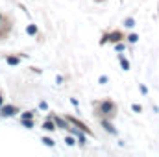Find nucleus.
Returning <instances> with one entry per match:
<instances>
[{
  "label": "nucleus",
  "mask_w": 159,
  "mask_h": 157,
  "mask_svg": "<svg viewBox=\"0 0 159 157\" xmlns=\"http://www.w3.org/2000/svg\"><path fill=\"white\" fill-rule=\"evenodd\" d=\"M120 65H122V69H124V70H128V69H129V63H128L122 56H120Z\"/></svg>",
  "instance_id": "obj_9"
},
{
  "label": "nucleus",
  "mask_w": 159,
  "mask_h": 157,
  "mask_svg": "<svg viewBox=\"0 0 159 157\" xmlns=\"http://www.w3.org/2000/svg\"><path fill=\"white\" fill-rule=\"evenodd\" d=\"M102 126H104V128H106L107 131H111V133H115V129H113V126H111L109 122H106V120H104V122H102Z\"/></svg>",
  "instance_id": "obj_10"
},
{
  "label": "nucleus",
  "mask_w": 159,
  "mask_h": 157,
  "mask_svg": "<svg viewBox=\"0 0 159 157\" xmlns=\"http://www.w3.org/2000/svg\"><path fill=\"white\" fill-rule=\"evenodd\" d=\"M32 117H34V113H32V111H26V113H24L20 118H32Z\"/></svg>",
  "instance_id": "obj_16"
},
{
  "label": "nucleus",
  "mask_w": 159,
  "mask_h": 157,
  "mask_svg": "<svg viewBox=\"0 0 159 157\" xmlns=\"http://www.w3.org/2000/svg\"><path fill=\"white\" fill-rule=\"evenodd\" d=\"M124 39V35L120 34V32H113V34H109V35H106L104 39H102V44L104 43H107V41H111V43H117V41Z\"/></svg>",
  "instance_id": "obj_3"
},
{
  "label": "nucleus",
  "mask_w": 159,
  "mask_h": 157,
  "mask_svg": "<svg viewBox=\"0 0 159 157\" xmlns=\"http://www.w3.org/2000/svg\"><path fill=\"white\" fill-rule=\"evenodd\" d=\"M15 113H17L15 105H4V107H0V117H11Z\"/></svg>",
  "instance_id": "obj_2"
},
{
  "label": "nucleus",
  "mask_w": 159,
  "mask_h": 157,
  "mask_svg": "<svg viewBox=\"0 0 159 157\" xmlns=\"http://www.w3.org/2000/svg\"><path fill=\"white\" fill-rule=\"evenodd\" d=\"M2 102H4V98H2V94H0V105H2Z\"/></svg>",
  "instance_id": "obj_18"
},
{
  "label": "nucleus",
  "mask_w": 159,
  "mask_h": 157,
  "mask_svg": "<svg viewBox=\"0 0 159 157\" xmlns=\"http://www.w3.org/2000/svg\"><path fill=\"white\" fill-rule=\"evenodd\" d=\"M54 122H56V124H57V128H67V122H65V120H61V118H54Z\"/></svg>",
  "instance_id": "obj_6"
},
{
  "label": "nucleus",
  "mask_w": 159,
  "mask_h": 157,
  "mask_svg": "<svg viewBox=\"0 0 159 157\" xmlns=\"http://www.w3.org/2000/svg\"><path fill=\"white\" fill-rule=\"evenodd\" d=\"M78 139H80V142H81V144H83V142H85V137H83V135H81V133H78Z\"/></svg>",
  "instance_id": "obj_17"
},
{
  "label": "nucleus",
  "mask_w": 159,
  "mask_h": 157,
  "mask_svg": "<svg viewBox=\"0 0 159 157\" xmlns=\"http://www.w3.org/2000/svg\"><path fill=\"white\" fill-rule=\"evenodd\" d=\"M43 142H44L46 146H54V141H52V139H48V137H44V139H43Z\"/></svg>",
  "instance_id": "obj_12"
},
{
  "label": "nucleus",
  "mask_w": 159,
  "mask_h": 157,
  "mask_svg": "<svg viewBox=\"0 0 159 157\" xmlns=\"http://www.w3.org/2000/svg\"><path fill=\"white\" fill-rule=\"evenodd\" d=\"M26 32H28L30 35H34V34H37V26H34V24H30V26L26 28Z\"/></svg>",
  "instance_id": "obj_7"
},
{
  "label": "nucleus",
  "mask_w": 159,
  "mask_h": 157,
  "mask_svg": "<svg viewBox=\"0 0 159 157\" xmlns=\"http://www.w3.org/2000/svg\"><path fill=\"white\" fill-rule=\"evenodd\" d=\"M137 39H139V37H137L135 34H131V35L128 37V41H129V43H137Z\"/></svg>",
  "instance_id": "obj_13"
},
{
  "label": "nucleus",
  "mask_w": 159,
  "mask_h": 157,
  "mask_svg": "<svg viewBox=\"0 0 159 157\" xmlns=\"http://www.w3.org/2000/svg\"><path fill=\"white\" fill-rule=\"evenodd\" d=\"M124 24H126L128 28H133V26H135V20H133V19H126V22H124Z\"/></svg>",
  "instance_id": "obj_11"
},
{
  "label": "nucleus",
  "mask_w": 159,
  "mask_h": 157,
  "mask_svg": "<svg viewBox=\"0 0 159 157\" xmlns=\"http://www.w3.org/2000/svg\"><path fill=\"white\" fill-rule=\"evenodd\" d=\"M113 111H115V104H113V102L106 100V102L100 104V113H104V115H113Z\"/></svg>",
  "instance_id": "obj_1"
},
{
  "label": "nucleus",
  "mask_w": 159,
  "mask_h": 157,
  "mask_svg": "<svg viewBox=\"0 0 159 157\" xmlns=\"http://www.w3.org/2000/svg\"><path fill=\"white\" fill-rule=\"evenodd\" d=\"M131 109H133L135 113H141V105H137V104H133V105H131Z\"/></svg>",
  "instance_id": "obj_14"
},
{
  "label": "nucleus",
  "mask_w": 159,
  "mask_h": 157,
  "mask_svg": "<svg viewBox=\"0 0 159 157\" xmlns=\"http://www.w3.org/2000/svg\"><path fill=\"white\" fill-rule=\"evenodd\" d=\"M65 142H67L69 146H72V144H74V139H72V137H67V139H65Z\"/></svg>",
  "instance_id": "obj_15"
},
{
  "label": "nucleus",
  "mask_w": 159,
  "mask_h": 157,
  "mask_svg": "<svg viewBox=\"0 0 159 157\" xmlns=\"http://www.w3.org/2000/svg\"><path fill=\"white\" fill-rule=\"evenodd\" d=\"M19 61H20L19 57H7V63H9V65H13V67H15V65H19Z\"/></svg>",
  "instance_id": "obj_8"
},
{
  "label": "nucleus",
  "mask_w": 159,
  "mask_h": 157,
  "mask_svg": "<svg viewBox=\"0 0 159 157\" xmlns=\"http://www.w3.org/2000/svg\"><path fill=\"white\" fill-rule=\"evenodd\" d=\"M67 120H69V122H72L74 126H78L80 129H81V131H85V133H91V131H89V128H87V126H85L83 122H80V120H76V118H72V117H69Z\"/></svg>",
  "instance_id": "obj_4"
},
{
  "label": "nucleus",
  "mask_w": 159,
  "mask_h": 157,
  "mask_svg": "<svg viewBox=\"0 0 159 157\" xmlns=\"http://www.w3.org/2000/svg\"><path fill=\"white\" fill-rule=\"evenodd\" d=\"M56 126H57L56 122H52V120H46V122L43 124V129H46V131H54V129H56Z\"/></svg>",
  "instance_id": "obj_5"
}]
</instances>
